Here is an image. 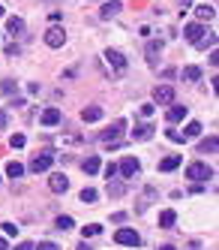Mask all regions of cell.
I'll list each match as a JSON object with an SVG mask.
<instances>
[{
	"mask_svg": "<svg viewBox=\"0 0 219 250\" xmlns=\"http://www.w3.org/2000/svg\"><path fill=\"white\" fill-rule=\"evenodd\" d=\"M186 178H192L195 184H204L207 178H213V169L207 163H189L186 166Z\"/></svg>",
	"mask_w": 219,
	"mask_h": 250,
	"instance_id": "6da1fadb",
	"label": "cell"
},
{
	"mask_svg": "<svg viewBox=\"0 0 219 250\" xmlns=\"http://www.w3.org/2000/svg\"><path fill=\"white\" fill-rule=\"evenodd\" d=\"M51 163H54V154H51V151H42V154H36V157L30 160V172H48Z\"/></svg>",
	"mask_w": 219,
	"mask_h": 250,
	"instance_id": "7a4b0ae2",
	"label": "cell"
},
{
	"mask_svg": "<svg viewBox=\"0 0 219 250\" xmlns=\"http://www.w3.org/2000/svg\"><path fill=\"white\" fill-rule=\"evenodd\" d=\"M153 103L156 105H174V87L171 84H159L153 91Z\"/></svg>",
	"mask_w": 219,
	"mask_h": 250,
	"instance_id": "3957f363",
	"label": "cell"
},
{
	"mask_svg": "<svg viewBox=\"0 0 219 250\" xmlns=\"http://www.w3.org/2000/svg\"><path fill=\"white\" fill-rule=\"evenodd\" d=\"M141 172V163L135 157H123L120 160V166H117V175H123V178H135Z\"/></svg>",
	"mask_w": 219,
	"mask_h": 250,
	"instance_id": "277c9868",
	"label": "cell"
},
{
	"mask_svg": "<svg viewBox=\"0 0 219 250\" xmlns=\"http://www.w3.org/2000/svg\"><path fill=\"white\" fill-rule=\"evenodd\" d=\"M114 241H117V244H123V247H138V244H141V235H138L135 229H117Z\"/></svg>",
	"mask_w": 219,
	"mask_h": 250,
	"instance_id": "5b68a950",
	"label": "cell"
},
{
	"mask_svg": "<svg viewBox=\"0 0 219 250\" xmlns=\"http://www.w3.org/2000/svg\"><path fill=\"white\" fill-rule=\"evenodd\" d=\"M105 61L114 66V73H117V76H123V73H126V58H123V51L108 48V51H105Z\"/></svg>",
	"mask_w": 219,
	"mask_h": 250,
	"instance_id": "8992f818",
	"label": "cell"
},
{
	"mask_svg": "<svg viewBox=\"0 0 219 250\" xmlns=\"http://www.w3.org/2000/svg\"><path fill=\"white\" fill-rule=\"evenodd\" d=\"M63 42H66V30L63 27H48L45 30V45L48 48H60Z\"/></svg>",
	"mask_w": 219,
	"mask_h": 250,
	"instance_id": "52a82bcc",
	"label": "cell"
},
{
	"mask_svg": "<svg viewBox=\"0 0 219 250\" xmlns=\"http://www.w3.org/2000/svg\"><path fill=\"white\" fill-rule=\"evenodd\" d=\"M123 130H126V121H114L108 130H102V133H99V139L111 145V142H117V139H120V133H123Z\"/></svg>",
	"mask_w": 219,
	"mask_h": 250,
	"instance_id": "ba28073f",
	"label": "cell"
},
{
	"mask_svg": "<svg viewBox=\"0 0 219 250\" xmlns=\"http://www.w3.org/2000/svg\"><path fill=\"white\" fill-rule=\"evenodd\" d=\"M201 37H204V24H201V21H192V24H186V27H183V40H186V42H192V45H195Z\"/></svg>",
	"mask_w": 219,
	"mask_h": 250,
	"instance_id": "9c48e42d",
	"label": "cell"
},
{
	"mask_svg": "<svg viewBox=\"0 0 219 250\" xmlns=\"http://www.w3.org/2000/svg\"><path fill=\"white\" fill-rule=\"evenodd\" d=\"M48 187H51V193H66V190H69V178H66L63 172H54V175L48 178Z\"/></svg>",
	"mask_w": 219,
	"mask_h": 250,
	"instance_id": "30bf717a",
	"label": "cell"
},
{
	"mask_svg": "<svg viewBox=\"0 0 219 250\" xmlns=\"http://www.w3.org/2000/svg\"><path fill=\"white\" fill-rule=\"evenodd\" d=\"M60 109H57V105H51V109H45L42 115H39V121H42V127H57V124H60Z\"/></svg>",
	"mask_w": 219,
	"mask_h": 250,
	"instance_id": "8fae6325",
	"label": "cell"
},
{
	"mask_svg": "<svg viewBox=\"0 0 219 250\" xmlns=\"http://www.w3.org/2000/svg\"><path fill=\"white\" fill-rule=\"evenodd\" d=\"M180 163H183V154H168L159 160V172H174Z\"/></svg>",
	"mask_w": 219,
	"mask_h": 250,
	"instance_id": "7c38bea8",
	"label": "cell"
},
{
	"mask_svg": "<svg viewBox=\"0 0 219 250\" xmlns=\"http://www.w3.org/2000/svg\"><path fill=\"white\" fill-rule=\"evenodd\" d=\"M189 115V109L186 105H168V112H165V118H168V124H180Z\"/></svg>",
	"mask_w": 219,
	"mask_h": 250,
	"instance_id": "4fadbf2b",
	"label": "cell"
},
{
	"mask_svg": "<svg viewBox=\"0 0 219 250\" xmlns=\"http://www.w3.org/2000/svg\"><path fill=\"white\" fill-rule=\"evenodd\" d=\"M153 124H138V127L132 130V139H138V142H147V139H153Z\"/></svg>",
	"mask_w": 219,
	"mask_h": 250,
	"instance_id": "5bb4252c",
	"label": "cell"
},
{
	"mask_svg": "<svg viewBox=\"0 0 219 250\" xmlns=\"http://www.w3.org/2000/svg\"><path fill=\"white\" fill-rule=\"evenodd\" d=\"M120 9H123L120 0H108V3H102V9H99V19H114Z\"/></svg>",
	"mask_w": 219,
	"mask_h": 250,
	"instance_id": "9a60e30c",
	"label": "cell"
},
{
	"mask_svg": "<svg viewBox=\"0 0 219 250\" xmlns=\"http://www.w3.org/2000/svg\"><path fill=\"white\" fill-rule=\"evenodd\" d=\"M6 30H9V37H21V33L27 30V24H24V19H9Z\"/></svg>",
	"mask_w": 219,
	"mask_h": 250,
	"instance_id": "2e32d148",
	"label": "cell"
},
{
	"mask_svg": "<svg viewBox=\"0 0 219 250\" xmlns=\"http://www.w3.org/2000/svg\"><path fill=\"white\" fill-rule=\"evenodd\" d=\"M102 118V109L99 105H87V109H81V121L84 124H93V121H99Z\"/></svg>",
	"mask_w": 219,
	"mask_h": 250,
	"instance_id": "e0dca14e",
	"label": "cell"
},
{
	"mask_svg": "<svg viewBox=\"0 0 219 250\" xmlns=\"http://www.w3.org/2000/svg\"><path fill=\"white\" fill-rule=\"evenodd\" d=\"M216 148H219V139L216 136H207L201 145H198V154H216Z\"/></svg>",
	"mask_w": 219,
	"mask_h": 250,
	"instance_id": "ac0fdd59",
	"label": "cell"
},
{
	"mask_svg": "<svg viewBox=\"0 0 219 250\" xmlns=\"http://www.w3.org/2000/svg\"><path fill=\"white\" fill-rule=\"evenodd\" d=\"M159 55H162V42H159V40H150V42H147V63H156Z\"/></svg>",
	"mask_w": 219,
	"mask_h": 250,
	"instance_id": "d6986e66",
	"label": "cell"
},
{
	"mask_svg": "<svg viewBox=\"0 0 219 250\" xmlns=\"http://www.w3.org/2000/svg\"><path fill=\"white\" fill-rule=\"evenodd\" d=\"M81 169H84L87 175H96V172H99V157H96V154H90L84 163H81Z\"/></svg>",
	"mask_w": 219,
	"mask_h": 250,
	"instance_id": "ffe728a7",
	"label": "cell"
},
{
	"mask_svg": "<svg viewBox=\"0 0 219 250\" xmlns=\"http://www.w3.org/2000/svg\"><path fill=\"white\" fill-rule=\"evenodd\" d=\"M174 223H177V214H174L171 208H168V211H162V214H159V226H162V229H171Z\"/></svg>",
	"mask_w": 219,
	"mask_h": 250,
	"instance_id": "44dd1931",
	"label": "cell"
},
{
	"mask_svg": "<svg viewBox=\"0 0 219 250\" xmlns=\"http://www.w3.org/2000/svg\"><path fill=\"white\" fill-rule=\"evenodd\" d=\"M195 15H198V21H210L213 15H216V9L207 6V3H201V6H195Z\"/></svg>",
	"mask_w": 219,
	"mask_h": 250,
	"instance_id": "7402d4cb",
	"label": "cell"
},
{
	"mask_svg": "<svg viewBox=\"0 0 219 250\" xmlns=\"http://www.w3.org/2000/svg\"><path fill=\"white\" fill-rule=\"evenodd\" d=\"M6 175H9V178H21V175H24V166L18 163V160H12V163H6Z\"/></svg>",
	"mask_w": 219,
	"mask_h": 250,
	"instance_id": "603a6c76",
	"label": "cell"
},
{
	"mask_svg": "<svg viewBox=\"0 0 219 250\" xmlns=\"http://www.w3.org/2000/svg\"><path fill=\"white\" fill-rule=\"evenodd\" d=\"M54 226H57L60 232H66V229H72V226H75V220H72V217H69V214H60V217H57V220H54Z\"/></svg>",
	"mask_w": 219,
	"mask_h": 250,
	"instance_id": "cb8c5ba5",
	"label": "cell"
},
{
	"mask_svg": "<svg viewBox=\"0 0 219 250\" xmlns=\"http://www.w3.org/2000/svg\"><path fill=\"white\" fill-rule=\"evenodd\" d=\"M96 196H99V193H96L93 187H84V190H81V196H78V199H81L84 205H93V202H96Z\"/></svg>",
	"mask_w": 219,
	"mask_h": 250,
	"instance_id": "d4e9b609",
	"label": "cell"
},
{
	"mask_svg": "<svg viewBox=\"0 0 219 250\" xmlns=\"http://www.w3.org/2000/svg\"><path fill=\"white\" fill-rule=\"evenodd\" d=\"M183 79L186 82H198L201 79V66H183Z\"/></svg>",
	"mask_w": 219,
	"mask_h": 250,
	"instance_id": "484cf974",
	"label": "cell"
},
{
	"mask_svg": "<svg viewBox=\"0 0 219 250\" xmlns=\"http://www.w3.org/2000/svg\"><path fill=\"white\" fill-rule=\"evenodd\" d=\"M81 232H84V238H93V235H99V232H102V226L99 223H87Z\"/></svg>",
	"mask_w": 219,
	"mask_h": 250,
	"instance_id": "4316f807",
	"label": "cell"
},
{
	"mask_svg": "<svg viewBox=\"0 0 219 250\" xmlns=\"http://www.w3.org/2000/svg\"><path fill=\"white\" fill-rule=\"evenodd\" d=\"M123 193H126V184H117V181L108 184V196H114V199H117V196H123Z\"/></svg>",
	"mask_w": 219,
	"mask_h": 250,
	"instance_id": "83f0119b",
	"label": "cell"
},
{
	"mask_svg": "<svg viewBox=\"0 0 219 250\" xmlns=\"http://www.w3.org/2000/svg\"><path fill=\"white\" fill-rule=\"evenodd\" d=\"M195 45H198V48H213V45H216V37H213V33H210V37H201Z\"/></svg>",
	"mask_w": 219,
	"mask_h": 250,
	"instance_id": "f1b7e54d",
	"label": "cell"
},
{
	"mask_svg": "<svg viewBox=\"0 0 219 250\" xmlns=\"http://www.w3.org/2000/svg\"><path fill=\"white\" fill-rule=\"evenodd\" d=\"M198 133H201V124H198V121H189V124H186V133H183V136H198Z\"/></svg>",
	"mask_w": 219,
	"mask_h": 250,
	"instance_id": "f546056e",
	"label": "cell"
},
{
	"mask_svg": "<svg viewBox=\"0 0 219 250\" xmlns=\"http://www.w3.org/2000/svg\"><path fill=\"white\" fill-rule=\"evenodd\" d=\"M105 178H108V184L117 178V163H108V166H105Z\"/></svg>",
	"mask_w": 219,
	"mask_h": 250,
	"instance_id": "4dcf8cb0",
	"label": "cell"
},
{
	"mask_svg": "<svg viewBox=\"0 0 219 250\" xmlns=\"http://www.w3.org/2000/svg\"><path fill=\"white\" fill-rule=\"evenodd\" d=\"M165 136H168L171 142H180V145L186 142V136H183V133H177V130H165Z\"/></svg>",
	"mask_w": 219,
	"mask_h": 250,
	"instance_id": "1f68e13d",
	"label": "cell"
},
{
	"mask_svg": "<svg viewBox=\"0 0 219 250\" xmlns=\"http://www.w3.org/2000/svg\"><path fill=\"white\" fill-rule=\"evenodd\" d=\"M24 142H27V139H24L21 133H15V136L9 139V145H12V148H24Z\"/></svg>",
	"mask_w": 219,
	"mask_h": 250,
	"instance_id": "d6a6232c",
	"label": "cell"
},
{
	"mask_svg": "<svg viewBox=\"0 0 219 250\" xmlns=\"http://www.w3.org/2000/svg\"><path fill=\"white\" fill-rule=\"evenodd\" d=\"M0 87H3V94H12L15 91V82L12 79H3V82H0Z\"/></svg>",
	"mask_w": 219,
	"mask_h": 250,
	"instance_id": "836d02e7",
	"label": "cell"
},
{
	"mask_svg": "<svg viewBox=\"0 0 219 250\" xmlns=\"http://www.w3.org/2000/svg\"><path fill=\"white\" fill-rule=\"evenodd\" d=\"M18 55H21V48H18L15 42H12V45H6V58H18Z\"/></svg>",
	"mask_w": 219,
	"mask_h": 250,
	"instance_id": "e575fe53",
	"label": "cell"
},
{
	"mask_svg": "<svg viewBox=\"0 0 219 250\" xmlns=\"http://www.w3.org/2000/svg\"><path fill=\"white\" fill-rule=\"evenodd\" d=\"M3 232H6V235H18V226L15 223H3Z\"/></svg>",
	"mask_w": 219,
	"mask_h": 250,
	"instance_id": "d590c367",
	"label": "cell"
},
{
	"mask_svg": "<svg viewBox=\"0 0 219 250\" xmlns=\"http://www.w3.org/2000/svg\"><path fill=\"white\" fill-rule=\"evenodd\" d=\"M141 115L150 118V115H153V103H144V105H141Z\"/></svg>",
	"mask_w": 219,
	"mask_h": 250,
	"instance_id": "8d00e7d4",
	"label": "cell"
},
{
	"mask_svg": "<svg viewBox=\"0 0 219 250\" xmlns=\"http://www.w3.org/2000/svg\"><path fill=\"white\" fill-rule=\"evenodd\" d=\"M6 124H9V115L0 109V130H6Z\"/></svg>",
	"mask_w": 219,
	"mask_h": 250,
	"instance_id": "74e56055",
	"label": "cell"
},
{
	"mask_svg": "<svg viewBox=\"0 0 219 250\" xmlns=\"http://www.w3.org/2000/svg\"><path fill=\"white\" fill-rule=\"evenodd\" d=\"M39 250H60V247L54 244V241H42V244H39Z\"/></svg>",
	"mask_w": 219,
	"mask_h": 250,
	"instance_id": "f35d334b",
	"label": "cell"
},
{
	"mask_svg": "<svg viewBox=\"0 0 219 250\" xmlns=\"http://www.w3.org/2000/svg\"><path fill=\"white\" fill-rule=\"evenodd\" d=\"M15 250H36V247H33V244H30V241H21V244H18V247H15Z\"/></svg>",
	"mask_w": 219,
	"mask_h": 250,
	"instance_id": "ab89813d",
	"label": "cell"
},
{
	"mask_svg": "<svg viewBox=\"0 0 219 250\" xmlns=\"http://www.w3.org/2000/svg\"><path fill=\"white\" fill-rule=\"evenodd\" d=\"M0 250H9V241L6 238H0Z\"/></svg>",
	"mask_w": 219,
	"mask_h": 250,
	"instance_id": "60d3db41",
	"label": "cell"
},
{
	"mask_svg": "<svg viewBox=\"0 0 219 250\" xmlns=\"http://www.w3.org/2000/svg\"><path fill=\"white\" fill-rule=\"evenodd\" d=\"M78 250H93V247H90L87 241H81V244H78Z\"/></svg>",
	"mask_w": 219,
	"mask_h": 250,
	"instance_id": "b9f144b4",
	"label": "cell"
},
{
	"mask_svg": "<svg viewBox=\"0 0 219 250\" xmlns=\"http://www.w3.org/2000/svg\"><path fill=\"white\" fill-rule=\"evenodd\" d=\"M159 250H177V247H174V244H162Z\"/></svg>",
	"mask_w": 219,
	"mask_h": 250,
	"instance_id": "7bdbcfd3",
	"label": "cell"
},
{
	"mask_svg": "<svg viewBox=\"0 0 219 250\" xmlns=\"http://www.w3.org/2000/svg\"><path fill=\"white\" fill-rule=\"evenodd\" d=\"M3 12H6V9H3V6H0V15H3Z\"/></svg>",
	"mask_w": 219,
	"mask_h": 250,
	"instance_id": "ee69618b",
	"label": "cell"
}]
</instances>
